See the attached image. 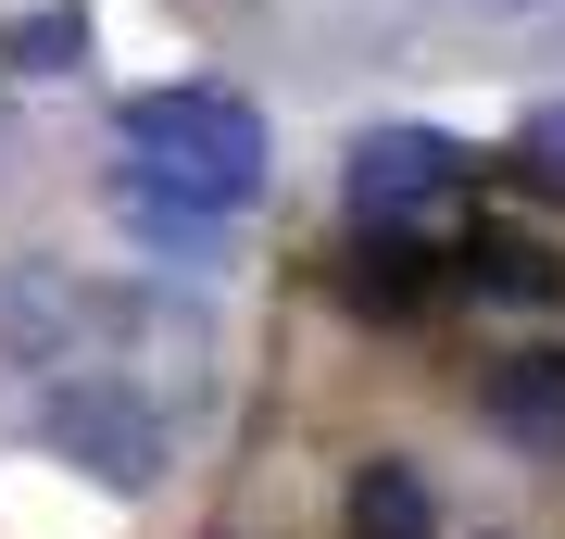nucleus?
I'll return each instance as SVG.
<instances>
[{
	"label": "nucleus",
	"instance_id": "obj_1",
	"mask_svg": "<svg viewBox=\"0 0 565 539\" xmlns=\"http://www.w3.org/2000/svg\"><path fill=\"white\" fill-rule=\"evenodd\" d=\"M114 188L177 201V214H252L264 176H277V126L239 88H139L114 114Z\"/></svg>",
	"mask_w": 565,
	"mask_h": 539
},
{
	"label": "nucleus",
	"instance_id": "obj_2",
	"mask_svg": "<svg viewBox=\"0 0 565 539\" xmlns=\"http://www.w3.org/2000/svg\"><path fill=\"white\" fill-rule=\"evenodd\" d=\"M340 188H352V226L465 239V188H478V151H465V139H440V126H364Z\"/></svg>",
	"mask_w": 565,
	"mask_h": 539
},
{
	"label": "nucleus",
	"instance_id": "obj_3",
	"mask_svg": "<svg viewBox=\"0 0 565 539\" xmlns=\"http://www.w3.org/2000/svg\"><path fill=\"white\" fill-rule=\"evenodd\" d=\"M39 440H51V464H76L88 489H126V502L163 489V464H177V440H163V401L126 389V377H51Z\"/></svg>",
	"mask_w": 565,
	"mask_h": 539
},
{
	"label": "nucleus",
	"instance_id": "obj_4",
	"mask_svg": "<svg viewBox=\"0 0 565 539\" xmlns=\"http://www.w3.org/2000/svg\"><path fill=\"white\" fill-rule=\"evenodd\" d=\"M88 326H102V301L63 277L51 251L0 263V364H13V377H51V364H76V339H88Z\"/></svg>",
	"mask_w": 565,
	"mask_h": 539
},
{
	"label": "nucleus",
	"instance_id": "obj_5",
	"mask_svg": "<svg viewBox=\"0 0 565 539\" xmlns=\"http://www.w3.org/2000/svg\"><path fill=\"white\" fill-rule=\"evenodd\" d=\"M478 414H490V440L527 452V464H565V352H503L478 377Z\"/></svg>",
	"mask_w": 565,
	"mask_h": 539
},
{
	"label": "nucleus",
	"instance_id": "obj_6",
	"mask_svg": "<svg viewBox=\"0 0 565 539\" xmlns=\"http://www.w3.org/2000/svg\"><path fill=\"white\" fill-rule=\"evenodd\" d=\"M364 314H403V301L440 289V239H403V226H364L352 239V277H340Z\"/></svg>",
	"mask_w": 565,
	"mask_h": 539
},
{
	"label": "nucleus",
	"instance_id": "obj_7",
	"mask_svg": "<svg viewBox=\"0 0 565 539\" xmlns=\"http://www.w3.org/2000/svg\"><path fill=\"white\" fill-rule=\"evenodd\" d=\"M340 527H352V539H440V502H427V477H415L403 452H377V464L352 477Z\"/></svg>",
	"mask_w": 565,
	"mask_h": 539
},
{
	"label": "nucleus",
	"instance_id": "obj_8",
	"mask_svg": "<svg viewBox=\"0 0 565 539\" xmlns=\"http://www.w3.org/2000/svg\"><path fill=\"white\" fill-rule=\"evenodd\" d=\"M76 63H88V0L0 13V76H76Z\"/></svg>",
	"mask_w": 565,
	"mask_h": 539
},
{
	"label": "nucleus",
	"instance_id": "obj_9",
	"mask_svg": "<svg viewBox=\"0 0 565 539\" xmlns=\"http://www.w3.org/2000/svg\"><path fill=\"white\" fill-rule=\"evenodd\" d=\"M465 263H478L490 301H553V289H565V263H553L541 239H465Z\"/></svg>",
	"mask_w": 565,
	"mask_h": 539
},
{
	"label": "nucleus",
	"instance_id": "obj_10",
	"mask_svg": "<svg viewBox=\"0 0 565 539\" xmlns=\"http://www.w3.org/2000/svg\"><path fill=\"white\" fill-rule=\"evenodd\" d=\"M515 163L565 201V100H527V114H515Z\"/></svg>",
	"mask_w": 565,
	"mask_h": 539
},
{
	"label": "nucleus",
	"instance_id": "obj_11",
	"mask_svg": "<svg viewBox=\"0 0 565 539\" xmlns=\"http://www.w3.org/2000/svg\"><path fill=\"white\" fill-rule=\"evenodd\" d=\"M440 13H478V25H527V13H553V0H440Z\"/></svg>",
	"mask_w": 565,
	"mask_h": 539
}]
</instances>
